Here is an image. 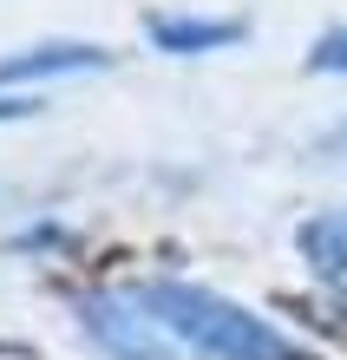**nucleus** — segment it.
Returning a JSON list of instances; mask_svg holds the SVG:
<instances>
[{"label":"nucleus","mask_w":347,"mask_h":360,"mask_svg":"<svg viewBox=\"0 0 347 360\" xmlns=\"http://www.w3.org/2000/svg\"><path fill=\"white\" fill-rule=\"evenodd\" d=\"M138 308L164 334H177L184 347H197L210 360H308V347L275 334L263 314L236 308V302H223V295H210L197 282H144Z\"/></svg>","instance_id":"1"},{"label":"nucleus","mask_w":347,"mask_h":360,"mask_svg":"<svg viewBox=\"0 0 347 360\" xmlns=\"http://www.w3.org/2000/svg\"><path fill=\"white\" fill-rule=\"evenodd\" d=\"M79 328L92 334L112 360H177L158 341V321H151L144 308L132 314L125 302H112V295H79Z\"/></svg>","instance_id":"2"},{"label":"nucleus","mask_w":347,"mask_h":360,"mask_svg":"<svg viewBox=\"0 0 347 360\" xmlns=\"http://www.w3.org/2000/svg\"><path fill=\"white\" fill-rule=\"evenodd\" d=\"M112 53L85 46V39H46V46H20L0 59V86H33V79H79V72H105Z\"/></svg>","instance_id":"3"},{"label":"nucleus","mask_w":347,"mask_h":360,"mask_svg":"<svg viewBox=\"0 0 347 360\" xmlns=\"http://www.w3.org/2000/svg\"><path fill=\"white\" fill-rule=\"evenodd\" d=\"M243 33H249L243 20H203V13H158V20H151V46L170 53V59L223 53V46H236Z\"/></svg>","instance_id":"4"},{"label":"nucleus","mask_w":347,"mask_h":360,"mask_svg":"<svg viewBox=\"0 0 347 360\" xmlns=\"http://www.w3.org/2000/svg\"><path fill=\"white\" fill-rule=\"evenodd\" d=\"M301 256H308V269L321 282L347 288V210H328V217L301 223Z\"/></svg>","instance_id":"5"},{"label":"nucleus","mask_w":347,"mask_h":360,"mask_svg":"<svg viewBox=\"0 0 347 360\" xmlns=\"http://www.w3.org/2000/svg\"><path fill=\"white\" fill-rule=\"evenodd\" d=\"M308 72H347V27H334V33H321L315 46H308Z\"/></svg>","instance_id":"6"},{"label":"nucleus","mask_w":347,"mask_h":360,"mask_svg":"<svg viewBox=\"0 0 347 360\" xmlns=\"http://www.w3.org/2000/svg\"><path fill=\"white\" fill-rule=\"evenodd\" d=\"M39 98H0V118H33Z\"/></svg>","instance_id":"7"}]
</instances>
